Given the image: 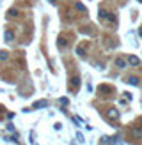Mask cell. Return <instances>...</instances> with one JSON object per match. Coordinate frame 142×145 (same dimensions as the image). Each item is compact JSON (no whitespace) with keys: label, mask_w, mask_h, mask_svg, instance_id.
Wrapping results in <instances>:
<instances>
[{"label":"cell","mask_w":142,"mask_h":145,"mask_svg":"<svg viewBox=\"0 0 142 145\" xmlns=\"http://www.w3.org/2000/svg\"><path fill=\"white\" fill-rule=\"evenodd\" d=\"M130 62H131V64H138V60H137L135 57H131V58H130Z\"/></svg>","instance_id":"cell-1"}]
</instances>
